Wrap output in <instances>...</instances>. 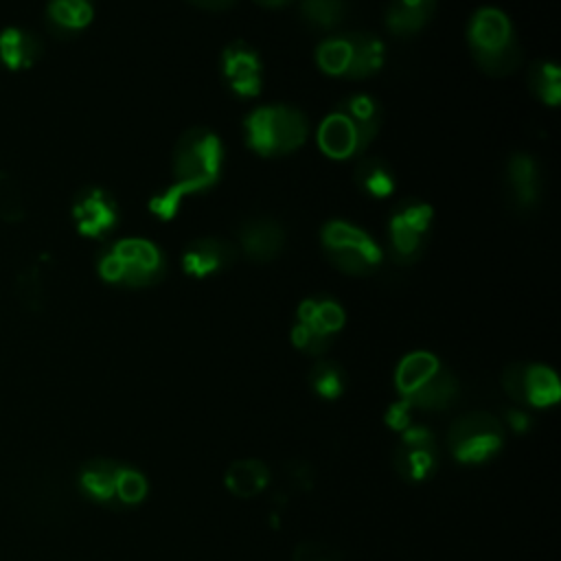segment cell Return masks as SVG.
I'll list each match as a JSON object with an SVG mask.
<instances>
[{"label": "cell", "mask_w": 561, "mask_h": 561, "mask_svg": "<svg viewBox=\"0 0 561 561\" xmlns=\"http://www.w3.org/2000/svg\"><path fill=\"white\" fill-rule=\"evenodd\" d=\"M221 162L224 145L213 129L193 127L184 131L173 151L171 186L149 202L151 213L164 221L171 219L186 195L206 191L217 184Z\"/></svg>", "instance_id": "1"}, {"label": "cell", "mask_w": 561, "mask_h": 561, "mask_svg": "<svg viewBox=\"0 0 561 561\" xmlns=\"http://www.w3.org/2000/svg\"><path fill=\"white\" fill-rule=\"evenodd\" d=\"M467 39L476 64L493 77H504L513 72L522 61L519 42L515 37L508 15L502 9H478L471 15Z\"/></svg>", "instance_id": "2"}, {"label": "cell", "mask_w": 561, "mask_h": 561, "mask_svg": "<svg viewBox=\"0 0 561 561\" xmlns=\"http://www.w3.org/2000/svg\"><path fill=\"white\" fill-rule=\"evenodd\" d=\"M77 489L92 504L105 508H131L145 493V478L140 469L112 460L92 458L77 471Z\"/></svg>", "instance_id": "3"}, {"label": "cell", "mask_w": 561, "mask_h": 561, "mask_svg": "<svg viewBox=\"0 0 561 561\" xmlns=\"http://www.w3.org/2000/svg\"><path fill=\"white\" fill-rule=\"evenodd\" d=\"M309 123L291 105H263L245 118V140L261 156L291 153L307 140Z\"/></svg>", "instance_id": "4"}, {"label": "cell", "mask_w": 561, "mask_h": 561, "mask_svg": "<svg viewBox=\"0 0 561 561\" xmlns=\"http://www.w3.org/2000/svg\"><path fill=\"white\" fill-rule=\"evenodd\" d=\"M164 256L147 239H121L99 259V274L105 283L123 287H147L164 276Z\"/></svg>", "instance_id": "5"}, {"label": "cell", "mask_w": 561, "mask_h": 561, "mask_svg": "<svg viewBox=\"0 0 561 561\" xmlns=\"http://www.w3.org/2000/svg\"><path fill=\"white\" fill-rule=\"evenodd\" d=\"M322 248L329 261L344 274L364 276L379 267L383 252L362 228L333 219L322 228Z\"/></svg>", "instance_id": "6"}, {"label": "cell", "mask_w": 561, "mask_h": 561, "mask_svg": "<svg viewBox=\"0 0 561 561\" xmlns=\"http://www.w3.org/2000/svg\"><path fill=\"white\" fill-rule=\"evenodd\" d=\"M504 445L502 423L482 410L460 414L447 430V447L460 465H480Z\"/></svg>", "instance_id": "7"}, {"label": "cell", "mask_w": 561, "mask_h": 561, "mask_svg": "<svg viewBox=\"0 0 561 561\" xmlns=\"http://www.w3.org/2000/svg\"><path fill=\"white\" fill-rule=\"evenodd\" d=\"M344 324L342 307L327 296H311L300 302L296 324L291 329V342L307 355H322L333 342V335Z\"/></svg>", "instance_id": "8"}, {"label": "cell", "mask_w": 561, "mask_h": 561, "mask_svg": "<svg viewBox=\"0 0 561 561\" xmlns=\"http://www.w3.org/2000/svg\"><path fill=\"white\" fill-rule=\"evenodd\" d=\"M432 206L421 199L399 202L388 219V252L399 265L416 261L432 226Z\"/></svg>", "instance_id": "9"}, {"label": "cell", "mask_w": 561, "mask_h": 561, "mask_svg": "<svg viewBox=\"0 0 561 561\" xmlns=\"http://www.w3.org/2000/svg\"><path fill=\"white\" fill-rule=\"evenodd\" d=\"M504 392L519 405L548 408L561 397V383L552 368L543 364H508L502 373Z\"/></svg>", "instance_id": "10"}, {"label": "cell", "mask_w": 561, "mask_h": 561, "mask_svg": "<svg viewBox=\"0 0 561 561\" xmlns=\"http://www.w3.org/2000/svg\"><path fill=\"white\" fill-rule=\"evenodd\" d=\"M438 467V445L427 427L410 425L392 449V469L410 484L425 482Z\"/></svg>", "instance_id": "11"}, {"label": "cell", "mask_w": 561, "mask_h": 561, "mask_svg": "<svg viewBox=\"0 0 561 561\" xmlns=\"http://www.w3.org/2000/svg\"><path fill=\"white\" fill-rule=\"evenodd\" d=\"M221 72L228 88L239 96H256L263 88L261 59L248 42H232L224 48Z\"/></svg>", "instance_id": "12"}, {"label": "cell", "mask_w": 561, "mask_h": 561, "mask_svg": "<svg viewBox=\"0 0 561 561\" xmlns=\"http://www.w3.org/2000/svg\"><path fill=\"white\" fill-rule=\"evenodd\" d=\"M72 219L77 230L83 237H103L107 234L116 221H118V206L114 202V197L99 188V186H90L83 188L75 204H72Z\"/></svg>", "instance_id": "13"}, {"label": "cell", "mask_w": 561, "mask_h": 561, "mask_svg": "<svg viewBox=\"0 0 561 561\" xmlns=\"http://www.w3.org/2000/svg\"><path fill=\"white\" fill-rule=\"evenodd\" d=\"M239 250L234 243L219 237H199L186 245L182 252V270L188 276L204 278L210 274H219L230 267L237 259Z\"/></svg>", "instance_id": "14"}, {"label": "cell", "mask_w": 561, "mask_h": 561, "mask_svg": "<svg viewBox=\"0 0 561 561\" xmlns=\"http://www.w3.org/2000/svg\"><path fill=\"white\" fill-rule=\"evenodd\" d=\"M541 169L528 153H513L506 162L508 197L517 210H533L541 199Z\"/></svg>", "instance_id": "15"}, {"label": "cell", "mask_w": 561, "mask_h": 561, "mask_svg": "<svg viewBox=\"0 0 561 561\" xmlns=\"http://www.w3.org/2000/svg\"><path fill=\"white\" fill-rule=\"evenodd\" d=\"M237 241H239V248L252 261H272L280 254L285 245V232L278 221L270 217H256L239 226Z\"/></svg>", "instance_id": "16"}, {"label": "cell", "mask_w": 561, "mask_h": 561, "mask_svg": "<svg viewBox=\"0 0 561 561\" xmlns=\"http://www.w3.org/2000/svg\"><path fill=\"white\" fill-rule=\"evenodd\" d=\"M318 145L329 158H335V160H344L364 151V145L359 140L355 125L337 110L320 123Z\"/></svg>", "instance_id": "17"}, {"label": "cell", "mask_w": 561, "mask_h": 561, "mask_svg": "<svg viewBox=\"0 0 561 561\" xmlns=\"http://www.w3.org/2000/svg\"><path fill=\"white\" fill-rule=\"evenodd\" d=\"M436 9V0H390L386 9V26L397 37L416 35L427 26Z\"/></svg>", "instance_id": "18"}, {"label": "cell", "mask_w": 561, "mask_h": 561, "mask_svg": "<svg viewBox=\"0 0 561 561\" xmlns=\"http://www.w3.org/2000/svg\"><path fill=\"white\" fill-rule=\"evenodd\" d=\"M42 55L39 39L20 26H7L0 31V64L7 70L31 68Z\"/></svg>", "instance_id": "19"}, {"label": "cell", "mask_w": 561, "mask_h": 561, "mask_svg": "<svg viewBox=\"0 0 561 561\" xmlns=\"http://www.w3.org/2000/svg\"><path fill=\"white\" fill-rule=\"evenodd\" d=\"M456 399H458V379L454 377L451 370L443 366L419 390L405 397V401L414 410H430V412L447 410L454 405Z\"/></svg>", "instance_id": "20"}, {"label": "cell", "mask_w": 561, "mask_h": 561, "mask_svg": "<svg viewBox=\"0 0 561 561\" xmlns=\"http://www.w3.org/2000/svg\"><path fill=\"white\" fill-rule=\"evenodd\" d=\"M270 482V467L259 458H239L234 460L226 473L224 484L237 497H254Z\"/></svg>", "instance_id": "21"}, {"label": "cell", "mask_w": 561, "mask_h": 561, "mask_svg": "<svg viewBox=\"0 0 561 561\" xmlns=\"http://www.w3.org/2000/svg\"><path fill=\"white\" fill-rule=\"evenodd\" d=\"M337 112H342L355 125L359 140L366 149L381 127V121H383L381 105L368 94H353V96H346L344 101H340Z\"/></svg>", "instance_id": "22"}, {"label": "cell", "mask_w": 561, "mask_h": 561, "mask_svg": "<svg viewBox=\"0 0 561 561\" xmlns=\"http://www.w3.org/2000/svg\"><path fill=\"white\" fill-rule=\"evenodd\" d=\"M351 37V66L346 79H364L375 75L383 66V44L373 33L353 31Z\"/></svg>", "instance_id": "23"}, {"label": "cell", "mask_w": 561, "mask_h": 561, "mask_svg": "<svg viewBox=\"0 0 561 561\" xmlns=\"http://www.w3.org/2000/svg\"><path fill=\"white\" fill-rule=\"evenodd\" d=\"M438 368H440V362L436 355H432L427 351L408 353L399 362L397 373H394V386H397V392L401 394V399H405L414 390H419Z\"/></svg>", "instance_id": "24"}, {"label": "cell", "mask_w": 561, "mask_h": 561, "mask_svg": "<svg viewBox=\"0 0 561 561\" xmlns=\"http://www.w3.org/2000/svg\"><path fill=\"white\" fill-rule=\"evenodd\" d=\"M353 180L357 184V188L373 197V199H383L390 197L394 186H397V178L392 167L381 160V158H364L355 171H353Z\"/></svg>", "instance_id": "25"}, {"label": "cell", "mask_w": 561, "mask_h": 561, "mask_svg": "<svg viewBox=\"0 0 561 561\" xmlns=\"http://www.w3.org/2000/svg\"><path fill=\"white\" fill-rule=\"evenodd\" d=\"M46 15L53 28L61 33H75L92 22V0H48Z\"/></svg>", "instance_id": "26"}, {"label": "cell", "mask_w": 561, "mask_h": 561, "mask_svg": "<svg viewBox=\"0 0 561 561\" xmlns=\"http://www.w3.org/2000/svg\"><path fill=\"white\" fill-rule=\"evenodd\" d=\"M309 388L324 401L337 399L346 388V373L337 362L318 359L309 370Z\"/></svg>", "instance_id": "27"}, {"label": "cell", "mask_w": 561, "mask_h": 561, "mask_svg": "<svg viewBox=\"0 0 561 561\" xmlns=\"http://www.w3.org/2000/svg\"><path fill=\"white\" fill-rule=\"evenodd\" d=\"M298 11L309 26L331 31L344 22L346 0H298Z\"/></svg>", "instance_id": "28"}, {"label": "cell", "mask_w": 561, "mask_h": 561, "mask_svg": "<svg viewBox=\"0 0 561 561\" xmlns=\"http://www.w3.org/2000/svg\"><path fill=\"white\" fill-rule=\"evenodd\" d=\"M528 88L546 105L561 101V70L552 61H535L528 68Z\"/></svg>", "instance_id": "29"}, {"label": "cell", "mask_w": 561, "mask_h": 561, "mask_svg": "<svg viewBox=\"0 0 561 561\" xmlns=\"http://www.w3.org/2000/svg\"><path fill=\"white\" fill-rule=\"evenodd\" d=\"M316 61L322 68V72L331 77H344L351 66V37L348 33L335 35L324 39L316 50Z\"/></svg>", "instance_id": "30"}, {"label": "cell", "mask_w": 561, "mask_h": 561, "mask_svg": "<svg viewBox=\"0 0 561 561\" xmlns=\"http://www.w3.org/2000/svg\"><path fill=\"white\" fill-rule=\"evenodd\" d=\"M24 213L26 208L18 182L7 171H0V219L18 224L24 219Z\"/></svg>", "instance_id": "31"}, {"label": "cell", "mask_w": 561, "mask_h": 561, "mask_svg": "<svg viewBox=\"0 0 561 561\" xmlns=\"http://www.w3.org/2000/svg\"><path fill=\"white\" fill-rule=\"evenodd\" d=\"M283 480L289 493H305L311 491L316 484L313 467L302 458H291L283 467Z\"/></svg>", "instance_id": "32"}, {"label": "cell", "mask_w": 561, "mask_h": 561, "mask_svg": "<svg viewBox=\"0 0 561 561\" xmlns=\"http://www.w3.org/2000/svg\"><path fill=\"white\" fill-rule=\"evenodd\" d=\"M291 561H342V552L327 541H300L291 552Z\"/></svg>", "instance_id": "33"}, {"label": "cell", "mask_w": 561, "mask_h": 561, "mask_svg": "<svg viewBox=\"0 0 561 561\" xmlns=\"http://www.w3.org/2000/svg\"><path fill=\"white\" fill-rule=\"evenodd\" d=\"M412 416H414V408L405 401V399H399L394 401L388 412H386V423L397 430V432H403L405 427L412 425Z\"/></svg>", "instance_id": "34"}, {"label": "cell", "mask_w": 561, "mask_h": 561, "mask_svg": "<svg viewBox=\"0 0 561 561\" xmlns=\"http://www.w3.org/2000/svg\"><path fill=\"white\" fill-rule=\"evenodd\" d=\"M506 419H508V425H511L517 434H522V432H526V430L530 427V416H528L524 410H508V412H506Z\"/></svg>", "instance_id": "35"}, {"label": "cell", "mask_w": 561, "mask_h": 561, "mask_svg": "<svg viewBox=\"0 0 561 561\" xmlns=\"http://www.w3.org/2000/svg\"><path fill=\"white\" fill-rule=\"evenodd\" d=\"M199 9H228L234 0H188Z\"/></svg>", "instance_id": "36"}, {"label": "cell", "mask_w": 561, "mask_h": 561, "mask_svg": "<svg viewBox=\"0 0 561 561\" xmlns=\"http://www.w3.org/2000/svg\"><path fill=\"white\" fill-rule=\"evenodd\" d=\"M254 2L261 4V7H267V9H280V7L291 4L294 0H254Z\"/></svg>", "instance_id": "37"}]
</instances>
